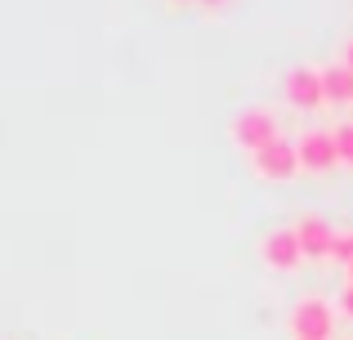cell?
Wrapping results in <instances>:
<instances>
[{
  "label": "cell",
  "instance_id": "6da1fadb",
  "mask_svg": "<svg viewBox=\"0 0 353 340\" xmlns=\"http://www.w3.org/2000/svg\"><path fill=\"white\" fill-rule=\"evenodd\" d=\"M336 332V305L322 296H304L291 309V336L295 340H331Z\"/></svg>",
  "mask_w": 353,
  "mask_h": 340
},
{
  "label": "cell",
  "instance_id": "7a4b0ae2",
  "mask_svg": "<svg viewBox=\"0 0 353 340\" xmlns=\"http://www.w3.org/2000/svg\"><path fill=\"white\" fill-rule=\"evenodd\" d=\"M228 134H233L237 148L259 152L264 143L277 139V117L268 112V108H241V112L233 117V126H228Z\"/></svg>",
  "mask_w": 353,
  "mask_h": 340
},
{
  "label": "cell",
  "instance_id": "3957f363",
  "mask_svg": "<svg viewBox=\"0 0 353 340\" xmlns=\"http://www.w3.org/2000/svg\"><path fill=\"white\" fill-rule=\"evenodd\" d=\"M250 170H255L259 179L286 183V179H295V170H300V152H295V143H286L282 134H277L273 143H264L259 152H250Z\"/></svg>",
  "mask_w": 353,
  "mask_h": 340
},
{
  "label": "cell",
  "instance_id": "277c9868",
  "mask_svg": "<svg viewBox=\"0 0 353 340\" xmlns=\"http://www.w3.org/2000/svg\"><path fill=\"white\" fill-rule=\"evenodd\" d=\"M282 94L291 108H300V112H313V108L327 103V94H322V68H313V63H300V68L286 72L282 81Z\"/></svg>",
  "mask_w": 353,
  "mask_h": 340
},
{
  "label": "cell",
  "instance_id": "5b68a950",
  "mask_svg": "<svg viewBox=\"0 0 353 340\" xmlns=\"http://www.w3.org/2000/svg\"><path fill=\"white\" fill-rule=\"evenodd\" d=\"M259 260L268 264V269L277 273H291L304 264V251H300V233L295 228H273V233H264V242H259Z\"/></svg>",
  "mask_w": 353,
  "mask_h": 340
},
{
  "label": "cell",
  "instance_id": "8992f818",
  "mask_svg": "<svg viewBox=\"0 0 353 340\" xmlns=\"http://www.w3.org/2000/svg\"><path fill=\"white\" fill-rule=\"evenodd\" d=\"M295 152H300V170H336L340 166V152H336V134L331 130H304L295 139Z\"/></svg>",
  "mask_w": 353,
  "mask_h": 340
},
{
  "label": "cell",
  "instance_id": "52a82bcc",
  "mask_svg": "<svg viewBox=\"0 0 353 340\" xmlns=\"http://www.w3.org/2000/svg\"><path fill=\"white\" fill-rule=\"evenodd\" d=\"M295 233H300L304 260H331V246H336V228H331V219L304 215L300 224H295Z\"/></svg>",
  "mask_w": 353,
  "mask_h": 340
},
{
  "label": "cell",
  "instance_id": "ba28073f",
  "mask_svg": "<svg viewBox=\"0 0 353 340\" xmlns=\"http://www.w3.org/2000/svg\"><path fill=\"white\" fill-rule=\"evenodd\" d=\"M322 94H327V103H353V72L345 63L322 68Z\"/></svg>",
  "mask_w": 353,
  "mask_h": 340
},
{
  "label": "cell",
  "instance_id": "9c48e42d",
  "mask_svg": "<svg viewBox=\"0 0 353 340\" xmlns=\"http://www.w3.org/2000/svg\"><path fill=\"white\" fill-rule=\"evenodd\" d=\"M336 152H340V166H353V121H345V126H336Z\"/></svg>",
  "mask_w": 353,
  "mask_h": 340
},
{
  "label": "cell",
  "instance_id": "30bf717a",
  "mask_svg": "<svg viewBox=\"0 0 353 340\" xmlns=\"http://www.w3.org/2000/svg\"><path fill=\"white\" fill-rule=\"evenodd\" d=\"M331 260H340V264H353V228H349V233H336V246H331Z\"/></svg>",
  "mask_w": 353,
  "mask_h": 340
},
{
  "label": "cell",
  "instance_id": "8fae6325",
  "mask_svg": "<svg viewBox=\"0 0 353 340\" xmlns=\"http://www.w3.org/2000/svg\"><path fill=\"white\" fill-rule=\"evenodd\" d=\"M340 314H345V318H353V287H345V291H340Z\"/></svg>",
  "mask_w": 353,
  "mask_h": 340
},
{
  "label": "cell",
  "instance_id": "7c38bea8",
  "mask_svg": "<svg viewBox=\"0 0 353 340\" xmlns=\"http://www.w3.org/2000/svg\"><path fill=\"white\" fill-rule=\"evenodd\" d=\"M340 63H345V68L353 72V36H349V41H345V50H340Z\"/></svg>",
  "mask_w": 353,
  "mask_h": 340
},
{
  "label": "cell",
  "instance_id": "4fadbf2b",
  "mask_svg": "<svg viewBox=\"0 0 353 340\" xmlns=\"http://www.w3.org/2000/svg\"><path fill=\"white\" fill-rule=\"evenodd\" d=\"M197 5H206V9H215V5H228V0H197Z\"/></svg>",
  "mask_w": 353,
  "mask_h": 340
},
{
  "label": "cell",
  "instance_id": "5bb4252c",
  "mask_svg": "<svg viewBox=\"0 0 353 340\" xmlns=\"http://www.w3.org/2000/svg\"><path fill=\"white\" fill-rule=\"evenodd\" d=\"M345 278H349V287H353V264H345Z\"/></svg>",
  "mask_w": 353,
  "mask_h": 340
},
{
  "label": "cell",
  "instance_id": "9a60e30c",
  "mask_svg": "<svg viewBox=\"0 0 353 340\" xmlns=\"http://www.w3.org/2000/svg\"><path fill=\"white\" fill-rule=\"evenodd\" d=\"M170 5H188V0H170Z\"/></svg>",
  "mask_w": 353,
  "mask_h": 340
},
{
  "label": "cell",
  "instance_id": "2e32d148",
  "mask_svg": "<svg viewBox=\"0 0 353 340\" xmlns=\"http://www.w3.org/2000/svg\"><path fill=\"white\" fill-rule=\"evenodd\" d=\"M349 108H353V103H349Z\"/></svg>",
  "mask_w": 353,
  "mask_h": 340
}]
</instances>
